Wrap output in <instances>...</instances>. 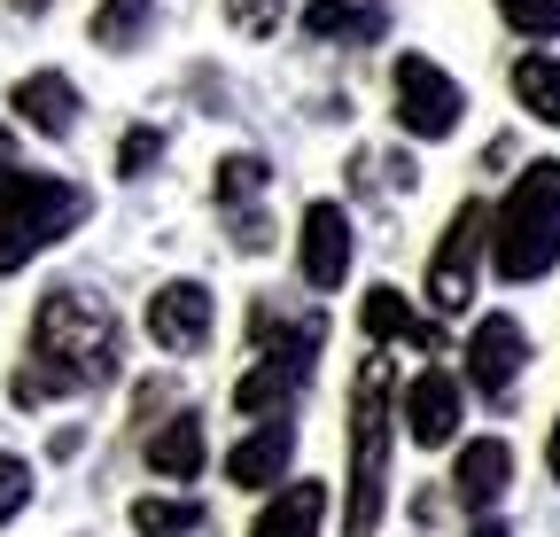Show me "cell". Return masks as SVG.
I'll return each instance as SVG.
<instances>
[{"label":"cell","mask_w":560,"mask_h":537,"mask_svg":"<svg viewBox=\"0 0 560 537\" xmlns=\"http://www.w3.org/2000/svg\"><path fill=\"white\" fill-rule=\"evenodd\" d=\"M506 483H514V444H506V436H475V444H459V467H452L459 506H475V514L499 506Z\"/></svg>","instance_id":"cell-12"},{"label":"cell","mask_w":560,"mask_h":537,"mask_svg":"<svg viewBox=\"0 0 560 537\" xmlns=\"http://www.w3.org/2000/svg\"><path fill=\"white\" fill-rule=\"evenodd\" d=\"M405 429H412V444H429V452L459 436V382H452L444 366L412 374V389H405Z\"/></svg>","instance_id":"cell-13"},{"label":"cell","mask_w":560,"mask_h":537,"mask_svg":"<svg viewBox=\"0 0 560 537\" xmlns=\"http://www.w3.org/2000/svg\"><path fill=\"white\" fill-rule=\"evenodd\" d=\"M359 327L374 335V343H397V335H412L420 351H436V343H444L436 327H420V319L405 312V296H397L389 281H374V289H366V304H359Z\"/></svg>","instance_id":"cell-18"},{"label":"cell","mask_w":560,"mask_h":537,"mask_svg":"<svg viewBox=\"0 0 560 537\" xmlns=\"http://www.w3.org/2000/svg\"><path fill=\"white\" fill-rule=\"evenodd\" d=\"M490 226V211L482 203H459L452 211V226H444V242H436V257H429V304L436 312H467V296H475V257H482V234Z\"/></svg>","instance_id":"cell-6"},{"label":"cell","mask_w":560,"mask_h":537,"mask_svg":"<svg viewBox=\"0 0 560 537\" xmlns=\"http://www.w3.org/2000/svg\"><path fill=\"white\" fill-rule=\"evenodd\" d=\"M304 382H312V359H257L242 382H234V406L249 413V421H280L304 397Z\"/></svg>","instance_id":"cell-14"},{"label":"cell","mask_w":560,"mask_h":537,"mask_svg":"<svg viewBox=\"0 0 560 537\" xmlns=\"http://www.w3.org/2000/svg\"><path fill=\"white\" fill-rule=\"evenodd\" d=\"M506 24L529 32V39H560V0H499Z\"/></svg>","instance_id":"cell-25"},{"label":"cell","mask_w":560,"mask_h":537,"mask_svg":"<svg viewBox=\"0 0 560 537\" xmlns=\"http://www.w3.org/2000/svg\"><path fill=\"white\" fill-rule=\"evenodd\" d=\"M522 359H529V335H522V319H506V312H490V319L467 335V374H475L482 397H506L514 374H522Z\"/></svg>","instance_id":"cell-7"},{"label":"cell","mask_w":560,"mask_h":537,"mask_svg":"<svg viewBox=\"0 0 560 537\" xmlns=\"http://www.w3.org/2000/svg\"><path fill=\"white\" fill-rule=\"evenodd\" d=\"M249 343L257 359H319L327 343V312H280V304H249Z\"/></svg>","instance_id":"cell-10"},{"label":"cell","mask_w":560,"mask_h":537,"mask_svg":"<svg viewBox=\"0 0 560 537\" xmlns=\"http://www.w3.org/2000/svg\"><path fill=\"white\" fill-rule=\"evenodd\" d=\"M467 537H506V522H475V529H467Z\"/></svg>","instance_id":"cell-28"},{"label":"cell","mask_w":560,"mask_h":537,"mask_svg":"<svg viewBox=\"0 0 560 537\" xmlns=\"http://www.w3.org/2000/svg\"><path fill=\"white\" fill-rule=\"evenodd\" d=\"M389 86H397V125L412 132V141H444V132L459 125V109H467L459 79H444L429 55H397Z\"/></svg>","instance_id":"cell-5"},{"label":"cell","mask_w":560,"mask_h":537,"mask_svg":"<svg viewBox=\"0 0 560 537\" xmlns=\"http://www.w3.org/2000/svg\"><path fill=\"white\" fill-rule=\"evenodd\" d=\"M9 109H24V125H32V132H47V141H62V132L79 125V86H70L62 71H32V79H16Z\"/></svg>","instance_id":"cell-15"},{"label":"cell","mask_w":560,"mask_h":537,"mask_svg":"<svg viewBox=\"0 0 560 537\" xmlns=\"http://www.w3.org/2000/svg\"><path fill=\"white\" fill-rule=\"evenodd\" d=\"M16 9H24V16H39V9H47V0H16Z\"/></svg>","instance_id":"cell-30"},{"label":"cell","mask_w":560,"mask_h":537,"mask_svg":"<svg viewBox=\"0 0 560 537\" xmlns=\"http://www.w3.org/2000/svg\"><path fill=\"white\" fill-rule=\"evenodd\" d=\"M265 179H272L265 156H226V164H219V203H226L234 219H249V203H265Z\"/></svg>","instance_id":"cell-21"},{"label":"cell","mask_w":560,"mask_h":537,"mask_svg":"<svg viewBox=\"0 0 560 537\" xmlns=\"http://www.w3.org/2000/svg\"><path fill=\"white\" fill-rule=\"evenodd\" d=\"M319 522H327V483H280L257 506L249 537H319Z\"/></svg>","instance_id":"cell-16"},{"label":"cell","mask_w":560,"mask_h":537,"mask_svg":"<svg viewBox=\"0 0 560 537\" xmlns=\"http://www.w3.org/2000/svg\"><path fill=\"white\" fill-rule=\"evenodd\" d=\"M149 16H156V0H102L94 39H102V47H125V39H140V32H149Z\"/></svg>","instance_id":"cell-23"},{"label":"cell","mask_w":560,"mask_h":537,"mask_svg":"<svg viewBox=\"0 0 560 537\" xmlns=\"http://www.w3.org/2000/svg\"><path fill=\"white\" fill-rule=\"evenodd\" d=\"M149 335L164 351H195L202 335H210V289L202 281H164L149 296Z\"/></svg>","instance_id":"cell-11"},{"label":"cell","mask_w":560,"mask_h":537,"mask_svg":"<svg viewBox=\"0 0 560 537\" xmlns=\"http://www.w3.org/2000/svg\"><path fill=\"white\" fill-rule=\"evenodd\" d=\"M304 32L312 39H374L382 32V0H312Z\"/></svg>","instance_id":"cell-19"},{"label":"cell","mask_w":560,"mask_h":537,"mask_svg":"<svg viewBox=\"0 0 560 537\" xmlns=\"http://www.w3.org/2000/svg\"><path fill=\"white\" fill-rule=\"evenodd\" d=\"M490 257H499L506 281H545L560 265V156L529 164L506 187L499 219H490Z\"/></svg>","instance_id":"cell-2"},{"label":"cell","mask_w":560,"mask_h":537,"mask_svg":"<svg viewBox=\"0 0 560 537\" xmlns=\"http://www.w3.org/2000/svg\"><path fill=\"white\" fill-rule=\"evenodd\" d=\"M514 94H522L529 117L560 125V55H522L514 62Z\"/></svg>","instance_id":"cell-20"},{"label":"cell","mask_w":560,"mask_h":537,"mask_svg":"<svg viewBox=\"0 0 560 537\" xmlns=\"http://www.w3.org/2000/svg\"><path fill=\"white\" fill-rule=\"evenodd\" d=\"M304 281L319 296L350 281V211L342 203H312L304 211Z\"/></svg>","instance_id":"cell-9"},{"label":"cell","mask_w":560,"mask_h":537,"mask_svg":"<svg viewBox=\"0 0 560 537\" xmlns=\"http://www.w3.org/2000/svg\"><path fill=\"white\" fill-rule=\"evenodd\" d=\"M156 156H164V132H156V125H132L125 141H117V172H125V179H132V172H149Z\"/></svg>","instance_id":"cell-27"},{"label":"cell","mask_w":560,"mask_h":537,"mask_svg":"<svg viewBox=\"0 0 560 537\" xmlns=\"http://www.w3.org/2000/svg\"><path fill=\"white\" fill-rule=\"evenodd\" d=\"M545 459H552V476H560V421H552V444H545Z\"/></svg>","instance_id":"cell-29"},{"label":"cell","mask_w":560,"mask_h":537,"mask_svg":"<svg viewBox=\"0 0 560 537\" xmlns=\"http://www.w3.org/2000/svg\"><path fill=\"white\" fill-rule=\"evenodd\" d=\"M117 382V312L94 289H47L32 312V359L16 366L9 397L47 406L62 389H102Z\"/></svg>","instance_id":"cell-1"},{"label":"cell","mask_w":560,"mask_h":537,"mask_svg":"<svg viewBox=\"0 0 560 537\" xmlns=\"http://www.w3.org/2000/svg\"><path fill=\"white\" fill-rule=\"evenodd\" d=\"M289 459H296V429H289V421H265V429H249V436L226 452V483H242V491H280V483H289Z\"/></svg>","instance_id":"cell-8"},{"label":"cell","mask_w":560,"mask_h":537,"mask_svg":"<svg viewBox=\"0 0 560 537\" xmlns=\"http://www.w3.org/2000/svg\"><path fill=\"white\" fill-rule=\"evenodd\" d=\"M202 459H210V444H202V421H195V413H172V421L149 436V467H156V476H172V483H195Z\"/></svg>","instance_id":"cell-17"},{"label":"cell","mask_w":560,"mask_h":537,"mask_svg":"<svg viewBox=\"0 0 560 537\" xmlns=\"http://www.w3.org/2000/svg\"><path fill=\"white\" fill-rule=\"evenodd\" d=\"M24 506H32V467L16 452H0V522H16Z\"/></svg>","instance_id":"cell-26"},{"label":"cell","mask_w":560,"mask_h":537,"mask_svg":"<svg viewBox=\"0 0 560 537\" xmlns=\"http://www.w3.org/2000/svg\"><path fill=\"white\" fill-rule=\"evenodd\" d=\"M389 359H366L350 382V514L342 537H374L389 499Z\"/></svg>","instance_id":"cell-3"},{"label":"cell","mask_w":560,"mask_h":537,"mask_svg":"<svg viewBox=\"0 0 560 537\" xmlns=\"http://www.w3.org/2000/svg\"><path fill=\"white\" fill-rule=\"evenodd\" d=\"M280 16H289V0H226V24L249 32V39H272Z\"/></svg>","instance_id":"cell-24"},{"label":"cell","mask_w":560,"mask_h":537,"mask_svg":"<svg viewBox=\"0 0 560 537\" xmlns=\"http://www.w3.org/2000/svg\"><path fill=\"white\" fill-rule=\"evenodd\" d=\"M132 529L140 537H179V529H202V506L195 499H132Z\"/></svg>","instance_id":"cell-22"},{"label":"cell","mask_w":560,"mask_h":537,"mask_svg":"<svg viewBox=\"0 0 560 537\" xmlns=\"http://www.w3.org/2000/svg\"><path fill=\"white\" fill-rule=\"evenodd\" d=\"M86 219V195L70 179H47V172H0V273L32 265L47 242H62L70 226Z\"/></svg>","instance_id":"cell-4"}]
</instances>
